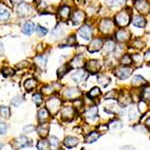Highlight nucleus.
I'll list each match as a JSON object with an SVG mask.
<instances>
[{
	"label": "nucleus",
	"instance_id": "obj_1",
	"mask_svg": "<svg viewBox=\"0 0 150 150\" xmlns=\"http://www.w3.org/2000/svg\"><path fill=\"white\" fill-rule=\"evenodd\" d=\"M45 108L48 110L50 115H56L62 108V100L58 96H52L45 102Z\"/></svg>",
	"mask_w": 150,
	"mask_h": 150
},
{
	"label": "nucleus",
	"instance_id": "obj_2",
	"mask_svg": "<svg viewBox=\"0 0 150 150\" xmlns=\"http://www.w3.org/2000/svg\"><path fill=\"white\" fill-rule=\"evenodd\" d=\"M11 147H12L13 150H21L24 149V148H30V147H32V140L28 136L21 135L19 137L14 138L11 142Z\"/></svg>",
	"mask_w": 150,
	"mask_h": 150
},
{
	"label": "nucleus",
	"instance_id": "obj_3",
	"mask_svg": "<svg viewBox=\"0 0 150 150\" xmlns=\"http://www.w3.org/2000/svg\"><path fill=\"white\" fill-rule=\"evenodd\" d=\"M59 113H60V117L63 121L69 122L74 120V117L76 115V110L72 105H65L60 108Z\"/></svg>",
	"mask_w": 150,
	"mask_h": 150
},
{
	"label": "nucleus",
	"instance_id": "obj_4",
	"mask_svg": "<svg viewBox=\"0 0 150 150\" xmlns=\"http://www.w3.org/2000/svg\"><path fill=\"white\" fill-rule=\"evenodd\" d=\"M50 130V125L48 122H46V123H40V124L36 126V129H35V132L38 133V137L40 138L48 137Z\"/></svg>",
	"mask_w": 150,
	"mask_h": 150
},
{
	"label": "nucleus",
	"instance_id": "obj_5",
	"mask_svg": "<svg viewBox=\"0 0 150 150\" xmlns=\"http://www.w3.org/2000/svg\"><path fill=\"white\" fill-rule=\"evenodd\" d=\"M81 96V91L78 88H67L64 91V96L68 100H77L80 99L79 96Z\"/></svg>",
	"mask_w": 150,
	"mask_h": 150
},
{
	"label": "nucleus",
	"instance_id": "obj_6",
	"mask_svg": "<svg viewBox=\"0 0 150 150\" xmlns=\"http://www.w3.org/2000/svg\"><path fill=\"white\" fill-rule=\"evenodd\" d=\"M129 22H130V17L126 11H121L115 17V23L120 26H126Z\"/></svg>",
	"mask_w": 150,
	"mask_h": 150
},
{
	"label": "nucleus",
	"instance_id": "obj_7",
	"mask_svg": "<svg viewBox=\"0 0 150 150\" xmlns=\"http://www.w3.org/2000/svg\"><path fill=\"white\" fill-rule=\"evenodd\" d=\"M36 118H38V123H46L50 121V113L48 112V110L45 106H42L38 110L36 113Z\"/></svg>",
	"mask_w": 150,
	"mask_h": 150
},
{
	"label": "nucleus",
	"instance_id": "obj_8",
	"mask_svg": "<svg viewBox=\"0 0 150 150\" xmlns=\"http://www.w3.org/2000/svg\"><path fill=\"white\" fill-rule=\"evenodd\" d=\"M99 29H100V31L103 34H108L111 33V32H113V30H114V23H113V21L108 20V19H103L101 21L100 25H99Z\"/></svg>",
	"mask_w": 150,
	"mask_h": 150
},
{
	"label": "nucleus",
	"instance_id": "obj_9",
	"mask_svg": "<svg viewBox=\"0 0 150 150\" xmlns=\"http://www.w3.org/2000/svg\"><path fill=\"white\" fill-rule=\"evenodd\" d=\"M114 74L116 76L117 78H120L121 80H124V79H127L130 74H132V69L128 68V67H120V68H116L115 70H114Z\"/></svg>",
	"mask_w": 150,
	"mask_h": 150
},
{
	"label": "nucleus",
	"instance_id": "obj_10",
	"mask_svg": "<svg viewBox=\"0 0 150 150\" xmlns=\"http://www.w3.org/2000/svg\"><path fill=\"white\" fill-rule=\"evenodd\" d=\"M102 47H103L102 38H94V40H92L89 46H88V52L89 53H96V52H99Z\"/></svg>",
	"mask_w": 150,
	"mask_h": 150
},
{
	"label": "nucleus",
	"instance_id": "obj_11",
	"mask_svg": "<svg viewBox=\"0 0 150 150\" xmlns=\"http://www.w3.org/2000/svg\"><path fill=\"white\" fill-rule=\"evenodd\" d=\"M79 138L75 137V136H67L65 139H64V146L68 148V149H72V148H76V147L79 145Z\"/></svg>",
	"mask_w": 150,
	"mask_h": 150
},
{
	"label": "nucleus",
	"instance_id": "obj_12",
	"mask_svg": "<svg viewBox=\"0 0 150 150\" xmlns=\"http://www.w3.org/2000/svg\"><path fill=\"white\" fill-rule=\"evenodd\" d=\"M100 68H101L100 62L96 60V59H91V60L87 62V64H86V69H87V71L91 72V74H96L98 71L100 70Z\"/></svg>",
	"mask_w": 150,
	"mask_h": 150
},
{
	"label": "nucleus",
	"instance_id": "obj_13",
	"mask_svg": "<svg viewBox=\"0 0 150 150\" xmlns=\"http://www.w3.org/2000/svg\"><path fill=\"white\" fill-rule=\"evenodd\" d=\"M84 19H86V14L81 10H76V11L71 13V21H72V23L75 25L82 23L84 21Z\"/></svg>",
	"mask_w": 150,
	"mask_h": 150
},
{
	"label": "nucleus",
	"instance_id": "obj_14",
	"mask_svg": "<svg viewBox=\"0 0 150 150\" xmlns=\"http://www.w3.org/2000/svg\"><path fill=\"white\" fill-rule=\"evenodd\" d=\"M98 106L96 105H92L90 108H88L86 111H84V117L87 118L88 121H94L98 117Z\"/></svg>",
	"mask_w": 150,
	"mask_h": 150
},
{
	"label": "nucleus",
	"instance_id": "obj_15",
	"mask_svg": "<svg viewBox=\"0 0 150 150\" xmlns=\"http://www.w3.org/2000/svg\"><path fill=\"white\" fill-rule=\"evenodd\" d=\"M78 35H79L81 38H83L86 41L88 40H90L92 36V29L90 28V25H83V26H81L80 30L78 31Z\"/></svg>",
	"mask_w": 150,
	"mask_h": 150
},
{
	"label": "nucleus",
	"instance_id": "obj_16",
	"mask_svg": "<svg viewBox=\"0 0 150 150\" xmlns=\"http://www.w3.org/2000/svg\"><path fill=\"white\" fill-rule=\"evenodd\" d=\"M135 8L140 13L149 12V4L147 0H136L135 1Z\"/></svg>",
	"mask_w": 150,
	"mask_h": 150
},
{
	"label": "nucleus",
	"instance_id": "obj_17",
	"mask_svg": "<svg viewBox=\"0 0 150 150\" xmlns=\"http://www.w3.org/2000/svg\"><path fill=\"white\" fill-rule=\"evenodd\" d=\"M35 31V24L32 21H26L22 25V33L26 36H31Z\"/></svg>",
	"mask_w": 150,
	"mask_h": 150
},
{
	"label": "nucleus",
	"instance_id": "obj_18",
	"mask_svg": "<svg viewBox=\"0 0 150 150\" xmlns=\"http://www.w3.org/2000/svg\"><path fill=\"white\" fill-rule=\"evenodd\" d=\"M36 86H38V80L35 78H28L23 82V87H24V90L26 92L33 91L34 89L36 88Z\"/></svg>",
	"mask_w": 150,
	"mask_h": 150
},
{
	"label": "nucleus",
	"instance_id": "obj_19",
	"mask_svg": "<svg viewBox=\"0 0 150 150\" xmlns=\"http://www.w3.org/2000/svg\"><path fill=\"white\" fill-rule=\"evenodd\" d=\"M34 64L40 69H45L47 65V55H38L36 57H34Z\"/></svg>",
	"mask_w": 150,
	"mask_h": 150
},
{
	"label": "nucleus",
	"instance_id": "obj_20",
	"mask_svg": "<svg viewBox=\"0 0 150 150\" xmlns=\"http://www.w3.org/2000/svg\"><path fill=\"white\" fill-rule=\"evenodd\" d=\"M115 47H116V45H115L114 41L108 40V41L105 42V44H103V47H102V48H103V52H104L105 55H110L115 50Z\"/></svg>",
	"mask_w": 150,
	"mask_h": 150
},
{
	"label": "nucleus",
	"instance_id": "obj_21",
	"mask_svg": "<svg viewBox=\"0 0 150 150\" xmlns=\"http://www.w3.org/2000/svg\"><path fill=\"white\" fill-rule=\"evenodd\" d=\"M83 66H84V60H83V57L81 55L76 56L75 58L69 63V67L70 68H81V67Z\"/></svg>",
	"mask_w": 150,
	"mask_h": 150
},
{
	"label": "nucleus",
	"instance_id": "obj_22",
	"mask_svg": "<svg viewBox=\"0 0 150 150\" xmlns=\"http://www.w3.org/2000/svg\"><path fill=\"white\" fill-rule=\"evenodd\" d=\"M17 12L19 13L20 16H22V17H25V16H29L30 13L32 12V8H31V6H30V4H22L18 7Z\"/></svg>",
	"mask_w": 150,
	"mask_h": 150
},
{
	"label": "nucleus",
	"instance_id": "obj_23",
	"mask_svg": "<svg viewBox=\"0 0 150 150\" xmlns=\"http://www.w3.org/2000/svg\"><path fill=\"white\" fill-rule=\"evenodd\" d=\"M11 117V110L7 105H0V118L7 121Z\"/></svg>",
	"mask_w": 150,
	"mask_h": 150
},
{
	"label": "nucleus",
	"instance_id": "obj_24",
	"mask_svg": "<svg viewBox=\"0 0 150 150\" xmlns=\"http://www.w3.org/2000/svg\"><path fill=\"white\" fill-rule=\"evenodd\" d=\"M70 13H71V10L69 7H67V6H63V7H60L58 9V16L59 18H62L63 20H68L69 17H70Z\"/></svg>",
	"mask_w": 150,
	"mask_h": 150
},
{
	"label": "nucleus",
	"instance_id": "obj_25",
	"mask_svg": "<svg viewBox=\"0 0 150 150\" xmlns=\"http://www.w3.org/2000/svg\"><path fill=\"white\" fill-rule=\"evenodd\" d=\"M86 76H87V74H86L84 70H78V71H76V72H74V74L70 76V78H71V80H74L75 82L79 83V82H81V81L86 78Z\"/></svg>",
	"mask_w": 150,
	"mask_h": 150
},
{
	"label": "nucleus",
	"instance_id": "obj_26",
	"mask_svg": "<svg viewBox=\"0 0 150 150\" xmlns=\"http://www.w3.org/2000/svg\"><path fill=\"white\" fill-rule=\"evenodd\" d=\"M36 148L38 150H50V142L46 138H40L36 142Z\"/></svg>",
	"mask_w": 150,
	"mask_h": 150
},
{
	"label": "nucleus",
	"instance_id": "obj_27",
	"mask_svg": "<svg viewBox=\"0 0 150 150\" xmlns=\"http://www.w3.org/2000/svg\"><path fill=\"white\" fill-rule=\"evenodd\" d=\"M101 134L99 132H90V133L88 134L87 136H86V139H84V142H87V144H93V142H96L99 138H100Z\"/></svg>",
	"mask_w": 150,
	"mask_h": 150
},
{
	"label": "nucleus",
	"instance_id": "obj_28",
	"mask_svg": "<svg viewBox=\"0 0 150 150\" xmlns=\"http://www.w3.org/2000/svg\"><path fill=\"white\" fill-rule=\"evenodd\" d=\"M115 36H116L117 41H120V42H126V41H128L129 40L130 34H129L128 31L122 29V30H120V31H117V33Z\"/></svg>",
	"mask_w": 150,
	"mask_h": 150
},
{
	"label": "nucleus",
	"instance_id": "obj_29",
	"mask_svg": "<svg viewBox=\"0 0 150 150\" xmlns=\"http://www.w3.org/2000/svg\"><path fill=\"white\" fill-rule=\"evenodd\" d=\"M48 142H50V149L52 150H58L59 149V147H60V142H59V139L56 137L55 135L50 136Z\"/></svg>",
	"mask_w": 150,
	"mask_h": 150
},
{
	"label": "nucleus",
	"instance_id": "obj_30",
	"mask_svg": "<svg viewBox=\"0 0 150 150\" xmlns=\"http://www.w3.org/2000/svg\"><path fill=\"white\" fill-rule=\"evenodd\" d=\"M24 102H25L24 96H14L12 100L10 101V105L13 106V108H19V106H21Z\"/></svg>",
	"mask_w": 150,
	"mask_h": 150
},
{
	"label": "nucleus",
	"instance_id": "obj_31",
	"mask_svg": "<svg viewBox=\"0 0 150 150\" xmlns=\"http://www.w3.org/2000/svg\"><path fill=\"white\" fill-rule=\"evenodd\" d=\"M54 92H55V89L53 86H43L42 89H41V93H42V96H52L53 94H54Z\"/></svg>",
	"mask_w": 150,
	"mask_h": 150
},
{
	"label": "nucleus",
	"instance_id": "obj_32",
	"mask_svg": "<svg viewBox=\"0 0 150 150\" xmlns=\"http://www.w3.org/2000/svg\"><path fill=\"white\" fill-rule=\"evenodd\" d=\"M64 31H65L64 25L60 23V24H58L54 30H53V31H52V38H60V36L64 34Z\"/></svg>",
	"mask_w": 150,
	"mask_h": 150
},
{
	"label": "nucleus",
	"instance_id": "obj_33",
	"mask_svg": "<svg viewBox=\"0 0 150 150\" xmlns=\"http://www.w3.org/2000/svg\"><path fill=\"white\" fill-rule=\"evenodd\" d=\"M44 96H42V93L41 92H35L33 96H32V101H33V103L36 106H41L43 104V102H44V99H43Z\"/></svg>",
	"mask_w": 150,
	"mask_h": 150
},
{
	"label": "nucleus",
	"instance_id": "obj_34",
	"mask_svg": "<svg viewBox=\"0 0 150 150\" xmlns=\"http://www.w3.org/2000/svg\"><path fill=\"white\" fill-rule=\"evenodd\" d=\"M133 24L137 28H144L146 25V20L140 16H136L133 19Z\"/></svg>",
	"mask_w": 150,
	"mask_h": 150
},
{
	"label": "nucleus",
	"instance_id": "obj_35",
	"mask_svg": "<svg viewBox=\"0 0 150 150\" xmlns=\"http://www.w3.org/2000/svg\"><path fill=\"white\" fill-rule=\"evenodd\" d=\"M88 96H89V99H91V100H94L96 98H98L99 96H101V90H100V88H98V87H93L90 90V91L88 92Z\"/></svg>",
	"mask_w": 150,
	"mask_h": 150
},
{
	"label": "nucleus",
	"instance_id": "obj_36",
	"mask_svg": "<svg viewBox=\"0 0 150 150\" xmlns=\"http://www.w3.org/2000/svg\"><path fill=\"white\" fill-rule=\"evenodd\" d=\"M132 84L134 87H140L142 84H146V80L144 79L142 76H135L132 79Z\"/></svg>",
	"mask_w": 150,
	"mask_h": 150
},
{
	"label": "nucleus",
	"instance_id": "obj_37",
	"mask_svg": "<svg viewBox=\"0 0 150 150\" xmlns=\"http://www.w3.org/2000/svg\"><path fill=\"white\" fill-rule=\"evenodd\" d=\"M1 74H2L4 77L9 78V77H12V76L16 74V71H14V69L11 68V67H4V68L1 69Z\"/></svg>",
	"mask_w": 150,
	"mask_h": 150
},
{
	"label": "nucleus",
	"instance_id": "obj_38",
	"mask_svg": "<svg viewBox=\"0 0 150 150\" xmlns=\"http://www.w3.org/2000/svg\"><path fill=\"white\" fill-rule=\"evenodd\" d=\"M69 69H70L69 65H63V66L60 67L58 70H57V77H58L59 79H60V78H63L64 76L66 75L67 72L69 71Z\"/></svg>",
	"mask_w": 150,
	"mask_h": 150
},
{
	"label": "nucleus",
	"instance_id": "obj_39",
	"mask_svg": "<svg viewBox=\"0 0 150 150\" xmlns=\"http://www.w3.org/2000/svg\"><path fill=\"white\" fill-rule=\"evenodd\" d=\"M35 129H36V126L34 125V124H26V125L22 128V132H23L24 135H29V134L34 133Z\"/></svg>",
	"mask_w": 150,
	"mask_h": 150
},
{
	"label": "nucleus",
	"instance_id": "obj_40",
	"mask_svg": "<svg viewBox=\"0 0 150 150\" xmlns=\"http://www.w3.org/2000/svg\"><path fill=\"white\" fill-rule=\"evenodd\" d=\"M10 18V12L6 8H0V21H7Z\"/></svg>",
	"mask_w": 150,
	"mask_h": 150
},
{
	"label": "nucleus",
	"instance_id": "obj_41",
	"mask_svg": "<svg viewBox=\"0 0 150 150\" xmlns=\"http://www.w3.org/2000/svg\"><path fill=\"white\" fill-rule=\"evenodd\" d=\"M98 82H99L101 86L106 87V86L110 83V78L106 77L105 75H100V76H98Z\"/></svg>",
	"mask_w": 150,
	"mask_h": 150
},
{
	"label": "nucleus",
	"instance_id": "obj_42",
	"mask_svg": "<svg viewBox=\"0 0 150 150\" xmlns=\"http://www.w3.org/2000/svg\"><path fill=\"white\" fill-rule=\"evenodd\" d=\"M35 31H36V33H38V36H45L46 34H47V32H48L47 28L43 26V25H38V26H35Z\"/></svg>",
	"mask_w": 150,
	"mask_h": 150
},
{
	"label": "nucleus",
	"instance_id": "obj_43",
	"mask_svg": "<svg viewBox=\"0 0 150 150\" xmlns=\"http://www.w3.org/2000/svg\"><path fill=\"white\" fill-rule=\"evenodd\" d=\"M8 133V124L0 118V136H4Z\"/></svg>",
	"mask_w": 150,
	"mask_h": 150
},
{
	"label": "nucleus",
	"instance_id": "obj_44",
	"mask_svg": "<svg viewBox=\"0 0 150 150\" xmlns=\"http://www.w3.org/2000/svg\"><path fill=\"white\" fill-rule=\"evenodd\" d=\"M124 1L125 0H108L106 4L111 8H116V7H120V6H122V4H124Z\"/></svg>",
	"mask_w": 150,
	"mask_h": 150
},
{
	"label": "nucleus",
	"instance_id": "obj_45",
	"mask_svg": "<svg viewBox=\"0 0 150 150\" xmlns=\"http://www.w3.org/2000/svg\"><path fill=\"white\" fill-rule=\"evenodd\" d=\"M132 63H133V60H132V56L128 55V54L124 55V56L121 58V64L123 65V66H128V65H130Z\"/></svg>",
	"mask_w": 150,
	"mask_h": 150
},
{
	"label": "nucleus",
	"instance_id": "obj_46",
	"mask_svg": "<svg viewBox=\"0 0 150 150\" xmlns=\"http://www.w3.org/2000/svg\"><path fill=\"white\" fill-rule=\"evenodd\" d=\"M122 123L118 120H114V121H112L110 124H108V127L112 129H117V128H121L122 127Z\"/></svg>",
	"mask_w": 150,
	"mask_h": 150
},
{
	"label": "nucleus",
	"instance_id": "obj_47",
	"mask_svg": "<svg viewBox=\"0 0 150 150\" xmlns=\"http://www.w3.org/2000/svg\"><path fill=\"white\" fill-rule=\"evenodd\" d=\"M104 99H106V100H108V99H117V92L115 90L108 91L104 96Z\"/></svg>",
	"mask_w": 150,
	"mask_h": 150
},
{
	"label": "nucleus",
	"instance_id": "obj_48",
	"mask_svg": "<svg viewBox=\"0 0 150 150\" xmlns=\"http://www.w3.org/2000/svg\"><path fill=\"white\" fill-rule=\"evenodd\" d=\"M28 66H29V62L28 60H22V62H20V63H18L16 65V68L18 70H21V69H25Z\"/></svg>",
	"mask_w": 150,
	"mask_h": 150
},
{
	"label": "nucleus",
	"instance_id": "obj_49",
	"mask_svg": "<svg viewBox=\"0 0 150 150\" xmlns=\"http://www.w3.org/2000/svg\"><path fill=\"white\" fill-rule=\"evenodd\" d=\"M129 120H132V121H134V120H136L138 117V114H137V112H136V108H133L132 106V108L129 110Z\"/></svg>",
	"mask_w": 150,
	"mask_h": 150
},
{
	"label": "nucleus",
	"instance_id": "obj_50",
	"mask_svg": "<svg viewBox=\"0 0 150 150\" xmlns=\"http://www.w3.org/2000/svg\"><path fill=\"white\" fill-rule=\"evenodd\" d=\"M67 43H68V46H74L77 43V40H76L75 35H70L69 38H67Z\"/></svg>",
	"mask_w": 150,
	"mask_h": 150
},
{
	"label": "nucleus",
	"instance_id": "obj_51",
	"mask_svg": "<svg viewBox=\"0 0 150 150\" xmlns=\"http://www.w3.org/2000/svg\"><path fill=\"white\" fill-rule=\"evenodd\" d=\"M142 98L146 100H150V88H145L142 91Z\"/></svg>",
	"mask_w": 150,
	"mask_h": 150
},
{
	"label": "nucleus",
	"instance_id": "obj_52",
	"mask_svg": "<svg viewBox=\"0 0 150 150\" xmlns=\"http://www.w3.org/2000/svg\"><path fill=\"white\" fill-rule=\"evenodd\" d=\"M147 110H148V108H147V104L144 102V101H142V102L139 103V111H140V113H142V114H144V113L147 112Z\"/></svg>",
	"mask_w": 150,
	"mask_h": 150
},
{
	"label": "nucleus",
	"instance_id": "obj_53",
	"mask_svg": "<svg viewBox=\"0 0 150 150\" xmlns=\"http://www.w3.org/2000/svg\"><path fill=\"white\" fill-rule=\"evenodd\" d=\"M108 126L105 125V124H102V125H100L99 127H98V129H96V132H99L100 134H102V130H108Z\"/></svg>",
	"mask_w": 150,
	"mask_h": 150
},
{
	"label": "nucleus",
	"instance_id": "obj_54",
	"mask_svg": "<svg viewBox=\"0 0 150 150\" xmlns=\"http://www.w3.org/2000/svg\"><path fill=\"white\" fill-rule=\"evenodd\" d=\"M132 60H133L134 63H139V62H142V57H140V55H133L132 56Z\"/></svg>",
	"mask_w": 150,
	"mask_h": 150
},
{
	"label": "nucleus",
	"instance_id": "obj_55",
	"mask_svg": "<svg viewBox=\"0 0 150 150\" xmlns=\"http://www.w3.org/2000/svg\"><path fill=\"white\" fill-rule=\"evenodd\" d=\"M134 46L137 47V48H142L144 47V43L140 42V41H136V42H134Z\"/></svg>",
	"mask_w": 150,
	"mask_h": 150
},
{
	"label": "nucleus",
	"instance_id": "obj_56",
	"mask_svg": "<svg viewBox=\"0 0 150 150\" xmlns=\"http://www.w3.org/2000/svg\"><path fill=\"white\" fill-rule=\"evenodd\" d=\"M4 54V43L0 42V56L1 55Z\"/></svg>",
	"mask_w": 150,
	"mask_h": 150
},
{
	"label": "nucleus",
	"instance_id": "obj_57",
	"mask_svg": "<svg viewBox=\"0 0 150 150\" xmlns=\"http://www.w3.org/2000/svg\"><path fill=\"white\" fill-rule=\"evenodd\" d=\"M120 150H136V149L132 146H124V147H122Z\"/></svg>",
	"mask_w": 150,
	"mask_h": 150
},
{
	"label": "nucleus",
	"instance_id": "obj_58",
	"mask_svg": "<svg viewBox=\"0 0 150 150\" xmlns=\"http://www.w3.org/2000/svg\"><path fill=\"white\" fill-rule=\"evenodd\" d=\"M145 59H146L147 62H150V50H148L145 54Z\"/></svg>",
	"mask_w": 150,
	"mask_h": 150
},
{
	"label": "nucleus",
	"instance_id": "obj_59",
	"mask_svg": "<svg viewBox=\"0 0 150 150\" xmlns=\"http://www.w3.org/2000/svg\"><path fill=\"white\" fill-rule=\"evenodd\" d=\"M22 1H23V0H11V2H12L13 4H22Z\"/></svg>",
	"mask_w": 150,
	"mask_h": 150
},
{
	"label": "nucleus",
	"instance_id": "obj_60",
	"mask_svg": "<svg viewBox=\"0 0 150 150\" xmlns=\"http://www.w3.org/2000/svg\"><path fill=\"white\" fill-rule=\"evenodd\" d=\"M4 142H1V140H0V150H2V149H4Z\"/></svg>",
	"mask_w": 150,
	"mask_h": 150
},
{
	"label": "nucleus",
	"instance_id": "obj_61",
	"mask_svg": "<svg viewBox=\"0 0 150 150\" xmlns=\"http://www.w3.org/2000/svg\"><path fill=\"white\" fill-rule=\"evenodd\" d=\"M146 124H147V126H148V127H150V117L148 118V120H147Z\"/></svg>",
	"mask_w": 150,
	"mask_h": 150
}]
</instances>
